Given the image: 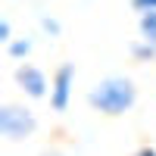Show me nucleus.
I'll return each instance as SVG.
<instances>
[{"label":"nucleus","mask_w":156,"mask_h":156,"mask_svg":"<svg viewBox=\"0 0 156 156\" xmlns=\"http://www.w3.org/2000/svg\"><path fill=\"white\" fill-rule=\"evenodd\" d=\"M41 28H44L47 34H53V37H56V34H59V22H56V19H50V16H44V19H41Z\"/></svg>","instance_id":"nucleus-10"},{"label":"nucleus","mask_w":156,"mask_h":156,"mask_svg":"<svg viewBox=\"0 0 156 156\" xmlns=\"http://www.w3.org/2000/svg\"><path fill=\"white\" fill-rule=\"evenodd\" d=\"M140 41L156 47V12H144L140 16Z\"/></svg>","instance_id":"nucleus-5"},{"label":"nucleus","mask_w":156,"mask_h":156,"mask_svg":"<svg viewBox=\"0 0 156 156\" xmlns=\"http://www.w3.org/2000/svg\"><path fill=\"white\" fill-rule=\"evenodd\" d=\"M0 41H3L6 47L12 44V25H9V19H3V22H0Z\"/></svg>","instance_id":"nucleus-9"},{"label":"nucleus","mask_w":156,"mask_h":156,"mask_svg":"<svg viewBox=\"0 0 156 156\" xmlns=\"http://www.w3.org/2000/svg\"><path fill=\"white\" fill-rule=\"evenodd\" d=\"M16 84H19L28 97H34V100L47 97V75L37 69V66H19V69H16Z\"/></svg>","instance_id":"nucleus-4"},{"label":"nucleus","mask_w":156,"mask_h":156,"mask_svg":"<svg viewBox=\"0 0 156 156\" xmlns=\"http://www.w3.org/2000/svg\"><path fill=\"white\" fill-rule=\"evenodd\" d=\"M6 53H9L12 59H25V56L31 53V41H25V37H22V41H12V44L6 47Z\"/></svg>","instance_id":"nucleus-6"},{"label":"nucleus","mask_w":156,"mask_h":156,"mask_svg":"<svg viewBox=\"0 0 156 156\" xmlns=\"http://www.w3.org/2000/svg\"><path fill=\"white\" fill-rule=\"evenodd\" d=\"M134 100H137L134 81L131 78H119V75L97 81L87 94V103L103 115H122V112H128L134 106Z\"/></svg>","instance_id":"nucleus-1"},{"label":"nucleus","mask_w":156,"mask_h":156,"mask_svg":"<svg viewBox=\"0 0 156 156\" xmlns=\"http://www.w3.org/2000/svg\"><path fill=\"white\" fill-rule=\"evenodd\" d=\"M131 6L144 16V12H156V0H131Z\"/></svg>","instance_id":"nucleus-8"},{"label":"nucleus","mask_w":156,"mask_h":156,"mask_svg":"<svg viewBox=\"0 0 156 156\" xmlns=\"http://www.w3.org/2000/svg\"><path fill=\"white\" fill-rule=\"evenodd\" d=\"M134 156H156V150H153V147H140Z\"/></svg>","instance_id":"nucleus-11"},{"label":"nucleus","mask_w":156,"mask_h":156,"mask_svg":"<svg viewBox=\"0 0 156 156\" xmlns=\"http://www.w3.org/2000/svg\"><path fill=\"white\" fill-rule=\"evenodd\" d=\"M131 53H134L137 59H153V56H156V47H150L147 41H137V44H131Z\"/></svg>","instance_id":"nucleus-7"},{"label":"nucleus","mask_w":156,"mask_h":156,"mask_svg":"<svg viewBox=\"0 0 156 156\" xmlns=\"http://www.w3.org/2000/svg\"><path fill=\"white\" fill-rule=\"evenodd\" d=\"M34 128H37V122H34L31 109L16 106V103L0 106V134L6 140H22V137H28Z\"/></svg>","instance_id":"nucleus-2"},{"label":"nucleus","mask_w":156,"mask_h":156,"mask_svg":"<svg viewBox=\"0 0 156 156\" xmlns=\"http://www.w3.org/2000/svg\"><path fill=\"white\" fill-rule=\"evenodd\" d=\"M72 84H75V66H72V62H62V66L53 72V81H50V106H53L56 112L69 109Z\"/></svg>","instance_id":"nucleus-3"}]
</instances>
